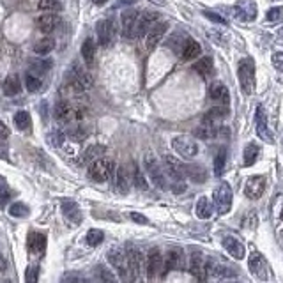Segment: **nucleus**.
I'll return each mask as SVG.
<instances>
[{
	"label": "nucleus",
	"instance_id": "f257e3e1",
	"mask_svg": "<svg viewBox=\"0 0 283 283\" xmlns=\"http://www.w3.org/2000/svg\"><path fill=\"white\" fill-rule=\"evenodd\" d=\"M106 258H108V262L112 264V267L117 271L120 281L122 283H134L133 274H131V269H129V262H127L126 251L120 250V248H112V250L106 253Z\"/></svg>",
	"mask_w": 283,
	"mask_h": 283
},
{
	"label": "nucleus",
	"instance_id": "f03ea898",
	"mask_svg": "<svg viewBox=\"0 0 283 283\" xmlns=\"http://www.w3.org/2000/svg\"><path fill=\"white\" fill-rule=\"evenodd\" d=\"M127 255V262H129V269L131 274H133L134 283H146L147 278V258L146 255L142 253V250L129 246V250L126 251Z\"/></svg>",
	"mask_w": 283,
	"mask_h": 283
},
{
	"label": "nucleus",
	"instance_id": "7ed1b4c3",
	"mask_svg": "<svg viewBox=\"0 0 283 283\" xmlns=\"http://www.w3.org/2000/svg\"><path fill=\"white\" fill-rule=\"evenodd\" d=\"M237 76L241 89L246 96H251L255 90V66L251 59H242L237 64Z\"/></svg>",
	"mask_w": 283,
	"mask_h": 283
},
{
	"label": "nucleus",
	"instance_id": "20e7f679",
	"mask_svg": "<svg viewBox=\"0 0 283 283\" xmlns=\"http://www.w3.org/2000/svg\"><path fill=\"white\" fill-rule=\"evenodd\" d=\"M115 174V163L108 158H99L89 165V177L94 183H104Z\"/></svg>",
	"mask_w": 283,
	"mask_h": 283
},
{
	"label": "nucleus",
	"instance_id": "39448f33",
	"mask_svg": "<svg viewBox=\"0 0 283 283\" xmlns=\"http://www.w3.org/2000/svg\"><path fill=\"white\" fill-rule=\"evenodd\" d=\"M144 167L146 172L149 175V179L153 181V184L160 190H167L168 183H167V174L163 170V165H160V161L154 158V154H146L144 158Z\"/></svg>",
	"mask_w": 283,
	"mask_h": 283
},
{
	"label": "nucleus",
	"instance_id": "423d86ee",
	"mask_svg": "<svg viewBox=\"0 0 283 283\" xmlns=\"http://www.w3.org/2000/svg\"><path fill=\"white\" fill-rule=\"evenodd\" d=\"M96 34H97V43L103 48H110L117 38V27L112 18L99 20L96 25Z\"/></svg>",
	"mask_w": 283,
	"mask_h": 283
},
{
	"label": "nucleus",
	"instance_id": "0eeeda50",
	"mask_svg": "<svg viewBox=\"0 0 283 283\" xmlns=\"http://www.w3.org/2000/svg\"><path fill=\"white\" fill-rule=\"evenodd\" d=\"M232 188L228 183H220L214 188V193H212V200H214V207L218 209L220 214H227L232 207Z\"/></svg>",
	"mask_w": 283,
	"mask_h": 283
},
{
	"label": "nucleus",
	"instance_id": "6e6552de",
	"mask_svg": "<svg viewBox=\"0 0 283 283\" xmlns=\"http://www.w3.org/2000/svg\"><path fill=\"white\" fill-rule=\"evenodd\" d=\"M172 147H174V151L179 154V156L186 158V160H191V158H195L198 154V144L191 136H186V134L174 136Z\"/></svg>",
	"mask_w": 283,
	"mask_h": 283
},
{
	"label": "nucleus",
	"instance_id": "1a4fd4ad",
	"mask_svg": "<svg viewBox=\"0 0 283 283\" xmlns=\"http://www.w3.org/2000/svg\"><path fill=\"white\" fill-rule=\"evenodd\" d=\"M163 170L167 174V177H170L174 183H184V177H186L184 163H181L177 158L170 156V154L163 156Z\"/></svg>",
	"mask_w": 283,
	"mask_h": 283
},
{
	"label": "nucleus",
	"instance_id": "9d476101",
	"mask_svg": "<svg viewBox=\"0 0 283 283\" xmlns=\"http://www.w3.org/2000/svg\"><path fill=\"white\" fill-rule=\"evenodd\" d=\"M265 186H267V181H265L264 175H251L244 184L246 198H250V200H258V198L264 195Z\"/></svg>",
	"mask_w": 283,
	"mask_h": 283
},
{
	"label": "nucleus",
	"instance_id": "9b49d317",
	"mask_svg": "<svg viewBox=\"0 0 283 283\" xmlns=\"http://www.w3.org/2000/svg\"><path fill=\"white\" fill-rule=\"evenodd\" d=\"M138 16H140V13L136 9H126L120 15V29H122V36L126 39H131L136 36Z\"/></svg>",
	"mask_w": 283,
	"mask_h": 283
},
{
	"label": "nucleus",
	"instance_id": "f8f14e48",
	"mask_svg": "<svg viewBox=\"0 0 283 283\" xmlns=\"http://www.w3.org/2000/svg\"><path fill=\"white\" fill-rule=\"evenodd\" d=\"M248 269L250 272L258 279H267L269 271H267V262H265L264 255H260L258 251H251L250 258H248Z\"/></svg>",
	"mask_w": 283,
	"mask_h": 283
},
{
	"label": "nucleus",
	"instance_id": "ddd939ff",
	"mask_svg": "<svg viewBox=\"0 0 283 283\" xmlns=\"http://www.w3.org/2000/svg\"><path fill=\"white\" fill-rule=\"evenodd\" d=\"M235 18L242 20V22H253L257 18V4L255 0H237V4L234 6Z\"/></svg>",
	"mask_w": 283,
	"mask_h": 283
},
{
	"label": "nucleus",
	"instance_id": "4468645a",
	"mask_svg": "<svg viewBox=\"0 0 283 283\" xmlns=\"http://www.w3.org/2000/svg\"><path fill=\"white\" fill-rule=\"evenodd\" d=\"M165 267V257L158 248H153L147 255V278H156Z\"/></svg>",
	"mask_w": 283,
	"mask_h": 283
},
{
	"label": "nucleus",
	"instance_id": "2eb2a0df",
	"mask_svg": "<svg viewBox=\"0 0 283 283\" xmlns=\"http://www.w3.org/2000/svg\"><path fill=\"white\" fill-rule=\"evenodd\" d=\"M255 122H257V134L262 138L264 142L267 144H272L274 138H272V133L269 129V124H267V117H265V110L262 104L257 106V113H255Z\"/></svg>",
	"mask_w": 283,
	"mask_h": 283
},
{
	"label": "nucleus",
	"instance_id": "dca6fc26",
	"mask_svg": "<svg viewBox=\"0 0 283 283\" xmlns=\"http://www.w3.org/2000/svg\"><path fill=\"white\" fill-rule=\"evenodd\" d=\"M205 272H207L209 278L212 279H220V278H230L235 272L232 269H228L225 264H220L214 258H205Z\"/></svg>",
	"mask_w": 283,
	"mask_h": 283
},
{
	"label": "nucleus",
	"instance_id": "f3484780",
	"mask_svg": "<svg viewBox=\"0 0 283 283\" xmlns=\"http://www.w3.org/2000/svg\"><path fill=\"white\" fill-rule=\"evenodd\" d=\"M53 117H55L59 122H71L73 119H76V106H73L69 101L60 99L59 103H55Z\"/></svg>",
	"mask_w": 283,
	"mask_h": 283
},
{
	"label": "nucleus",
	"instance_id": "a211bd4d",
	"mask_svg": "<svg viewBox=\"0 0 283 283\" xmlns=\"http://www.w3.org/2000/svg\"><path fill=\"white\" fill-rule=\"evenodd\" d=\"M167 30H168V23L160 22V23H156V25H154L153 29L149 30V32H147V36H146V46H147V50H149V52L156 50V46L160 45L161 39L165 38Z\"/></svg>",
	"mask_w": 283,
	"mask_h": 283
},
{
	"label": "nucleus",
	"instance_id": "6ab92c4d",
	"mask_svg": "<svg viewBox=\"0 0 283 283\" xmlns=\"http://www.w3.org/2000/svg\"><path fill=\"white\" fill-rule=\"evenodd\" d=\"M158 18H160V15L154 13V11H144L142 13V15L138 16V25H136V36L138 38L147 36V32H149V30L158 23Z\"/></svg>",
	"mask_w": 283,
	"mask_h": 283
},
{
	"label": "nucleus",
	"instance_id": "aec40b11",
	"mask_svg": "<svg viewBox=\"0 0 283 283\" xmlns=\"http://www.w3.org/2000/svg\"><path fill=\"white\" fill-rule=\"evenodd\" d=\"M186 264V257L181 248H170L165 255V271H172V269H183Z\"/></svg>",
	"mask_w": 283,
	"mask_h": 283
},
{
	"label": "nucleus",
	"instance_id": "412c9836",
	"mask_svg": "<svg viewBox=\"0 0 283 283\" xmlns=\"http://www.w3.org/2000/svg\"><path fill=\"white\" fill-rule=\"evenodd\" d=\"M190 272L198 279V281H204L207 278V272H205V257L200 251H193L190 257Z\"/></svg>",
	"mask_w": 283,
	"mask_h": 283
},
{
	"label": "nucleus",
	"instance_id": "4be33fe9",
	"mask_svg": "<svg viewBox=\"0 0 283 283\" xmlns=\"http://www.w3.org/2000/svg\"><path fill=\"white\" fill-rule=\"evenodd\" d=\"M27 242H29V251L32 255H36V257H41V255H45L46 244H48L45 234H41V232H30L29 241H27Z\"/></svg>",
	"mask_w": 283,
	"mask_h": 283
},
{
	"label": "nucleus",
	"instance_id": "5701e85b",
	"mask_svg": "<svg viewBox=\"0 0 283 283\" xmlns=\"http://www.w3.org/2000/svg\"><path fill=\"white\" fill-rule=\"evenodd\" d=\"M221 242H223V248L227 250V253L230 255L232 258H235V260H241V258H244V255H246L244 244H242L239 239L232 237V235H225Z\"/></svg>",
	"mask_w": 283,
	"mask_h": 283
},
{
	"label": "nucleus",
	"instance_id": "b1692460",
	"mask_svg": "<svg viewBox=\"0 0 283 283\" xmlns=\"http://www.w3.org/2000/svg\"><path fill=\"white\" fill-rule=\"evenodd\" d=\"M59 23H60V18L57 16V13H43V15L38 16V20H36V27L45 34L53 32V30L59 27Z\"/></svg>",
	"mask_w": 283,
	"mask_h": 283
},
{
	"label": "nucleus",
	"instance_id": "393cba45",
	"mask_svg": "<svg viewBox=\"0 0 283 283\" xmlns=\"http://www.w3.org/2000/svg\"><path fill=\"white\" fill-rule=\"evenodd\" d=\"M209 96H211L212 101L220 103V106H227L228 101H230L228 89L225 87V83H221V82H214L211 87H209Z\"/></svg>",
	"mask_w": 283,
	"mask_h": 283
},
{
	"label": "nucleus",
	"instance_id": "a878e982",
	"mask_svg": "<svg viewBox=\"0 0 283 283\" xmlns=\"http://www.w3.org/2000/svg\"><path fill=\"white\" fill-rule=\"evenodd\" d=\"M113 177H115V190L119 191V193L126 195L127 191H129V186H131V174L127 172V168L126 167L115 168Z\"/></svg>",
	"mask_w": 283,
	"mask_h": 283
},
{
	"label": "nucleus",
	"instance_id": "bb28decb",
	"mask_svg": "<svg viewBox=\"0 0 283 283\" xmlns=\"http://www.w3.org/2000/svg\"><path fill=\"white\" fill-rule=\"evenodd\" d=\"M202 53V46L198 41H195V39H186L183 45V50H181V57H183V60H186V62H190V60H195L198 59Z\"/></svg>",
	"mask_w": 283,
	"mask_h": 283
},
{
	"label": "nucleus",
	"instance_id": "cd10ccee",
	"mask_svg": "<svg viewBox=\"0 0 283 283\" xmlns=\"http://www.w3.org/2000/svg\"><path fill=\"white\" fill-rule=\"evenodd\" d=\"M53 67V60L52 59H36L30 62L29 66V75H34L41 78L43 75H46L50 69Z\"/></svg>",
	"mask_w": 283,
	"mask_h": 283
},
{
	"label": "nucleus",
	"instance_id": "c85d7f7f",
	"mask_svg": "<svg viewBox=\"0 0 283 283\" xmlns=\"http://www.w3.org/2000/svg\"><path fill=\"white\" fill-rule=\"evenodd\" d=\"M2 92H4V96H8V97L18 96V94L22 92V80H20V76L16 75V73L9 75L8 78L4 80V87H2Z\"/></svg>",
	"mask_w": 283,
	"mask_h": 283
},
{
	"label": "nucleus",
	"instance_id": "c756f323",
	"mask_svg": "<svg viewBox=\"0 0 283 283\" xmlns=\"http://www.w3.org/2000/svg\"><path fill=\"white\" fill-rule=\"evenodd\" d=\"M184 174L195 184H202L207 179V172H205V168L202 165H184Z\"/></svg>",
	"mask_w": 283,
	"mask_h": 283
},
{
	"label": "nucleus",
	"instance_id": "7c9ffc66",
	"mask_svg": "<svg viewBox=\"0 0 283 283\" xmlns=\"http://www.w3.org/2000/svg\"><path fill=\"white\" fill-rule=\"evenodd\" d=\"M60 209H62V214L71 223H80L82 221V212H80V207L76 202H62Z\"/></svg>",
	"mask_w": 283,
	"mask_h": 283
},
{
	"label": "nucleus",
	"instance_id": "2f4dec72",
	"mask_svg": "<svg viewBox=\"0 0 283 283\" xmlns=\"http://www.w3.org/2000/svg\"><path fill=\"white\" fill-rule=\"evenodd\" d=\"M131 183H133L134 188L140 191L149 190V183H147L146 175H144V172L138 168V165H134V163H131Z\"/></svg>",
	"mask_w": 283,
	"mask_h": 283
},
{
	"label": "nucleus",
	"instance_id": "473e14b6",
	"mask_svg": "<svg viewBox=\"0 0 283 283\" xmlns=\"http://www.w3.org/2000/svg\"><path fill=\"white\" fill-rule=\"evenodd\" d=\"M195 211H197V216L200 218V220H207V218L212 216V212H214V204H212L207 197H202L200 200L197 202Z\"/></svg>",
	"mask_w": 283,
	"mask_h": 283
},
{
	"label": "nucleus",
	"instance_id": "72a5a7b5",
	"mask_svg": "<svg viewBox=\"0 0 283 283\" xmlns=\"http://www.w3.org/2000/svg\"><path fill=\"white\" fill-rule=\"evenodd\" d=\"M55 50V39L52 36H45L43 39H39L34 46V53H38V55L46 57L48 53H52Z\"/></svg>",
	"mask_w": 283,
	"mask_h": 283
},
{
	"label": "nucleus",
	"instance_id": "f704fd0d",
	"mask_svg": "<svg viewBox=\"0 0 283 283\" xmlns=\"http://www.w3.org/2000/svg\"><path fill=\"white\" fill-rule=\"evenodd\" d=\"M228 115V110L227 106H214V108H211L207 113L204 115V122H209V124H214L216 126V122H220V120H223L225 117Z\"/></svg>",
	"mask_w": 283,
	"mask_h": 283
},
{
	"label": "nucleus",
	"instance_id": "c9c22d12",
	"mask_svg": "<svg viewBox=\"0 0 283 283\" xmlns=\"http://www.w3.org/2000/svg\"><path fill=\"white\" fill-rule=\"evenodd\" d=\"M218 127L214 126V124H209V122H204L202 120L200 126L195 129V136L202 138V140H211V138H216L218 136Z\"/></svg>",
	"mask_w": 283,
	"mask_h": 283
},
{
	"label": "nucleus",
	"instance_id": "e433bc0d",
	"mask_svg": "<svg viewBox=\"0 0 283 283\" xmlns=\"http://www.w3.org/2000/svg\"><path fill=\"white\" fill-rule=\"evenodd\" d=\"M96 50H97V46H96V41H94L92 38H87L85 41H83V45H82V57H83V60H85L87 64H94V59H96Z\"/></svg>",
	"mask_w": 283,
	"mask_h": 283
},
{
	"label": "nucleus",
	"instance_id": "4c0bfd02",
	"mask_svg": "<svg viewBox=\"0 0 283 283\" xmlns=\"http://www.w3.org/2000/svg\"><path fill=\"white\" fill-rule=\"evenodd\" d=\"M96 278L99 279V283H119L112 271H110L108 265L97 264L96 265Z\"/></svg>",
	"mask_w": 283,
	"mask_h": 283
},
{
	"label": "nucleus",
	"instance_id": "58836bf2",
	"mask_svg": "<svg viewBox=\"0 0 283 283\" xmlns=\"http://www.w3.org/2000/svg\"><path fill=\"white\" fill-rule=\"evenodd\" d=\"M193 69L197 71L200 76H209L212 73V69H214L212 59L211 57H202L200 60H197V62L193 64Z\"/></svg>",
	"mask_w": 283,
	"mask_h": 283
},
{
	"label": "nucleus",
	"instance_id": "ea45409f",
	"mask_svg": "<svg viewBox=\"0 0 283 283\" xmlns=\"http://www.w3.org/2000/svg\"><path fill=\"white\" fill-rule=\"evenodd\" d=\"M104 147L103 146H90L89 149L83 153V156H82V161L83 163H92V161H96V160H99V158H103V154H104Z\"/></svg>",
	"mask_w": 283,
	"mask_h": 283
},
{
	"label": "nucleus",
	"instance_id": "a19ab883",
	"mask_svg": "<svg viewBox=\"0 0 283 283\" xmlns=\"http://www.w3.org/2000/svg\"><path fill=\"white\" fill-rule=\"evenodd\" d=\"M258 146L257 144H248L244 149V154H242V160H244V167H251V165H255V161H257L258 158Z\"/></svg>",
	"mask_w": 283,
	"mask_h": 283
},
{
	"label": "nucleus",
	"instance_id": "79ce46f5",
	"mask_svg": "<svg viewBox=\"0 0 283 283\" xmlns=\"http://www.w3.org/2000/svg\"><path fill=\"white\" fill-rule=\"evenodd\" d=\"M30 124H32V119H30L29 112H25V110H20V112L15 113V126L18 127V129H22V131L29 129Z\"/></svg>",
	"mask_w": 283,
	"mask_h": 283
},
{
	"label": "nucleus",
	"instance_id": "37998d69",
	"mask_svg": "<svg viewBox=\"0 0 283 283\" xmlns=\"http://www.w3.org/2000/svg\"><path fill=\"white\" fill-rule=\"evenodd\" d=\"M38 8L43 13H59L64 6L60 4V0H38Z\"/></svg>",
	"mask_w": 283,
	"mask_h": 283
},
{
	"label": "nucleus",
	"instance_id": "c03bdc74",
	"mask_svg": "<svg viewBox=\"0 0 283 283\" xmlns=\"http://www.w3.org/2000/svg\"><path fill=\"white\" fill-rule=\"evenodd\" d=\"M225 165H227V149H220L216 156H214V174H216L218 177L223 174Z\"/></svg>",
	"mask_w": 283,
	"mask_h": 283
},
{
	"label": "nucleus",
	"instance_id": "a18cd8bd",
	"mask_svg": "<svg viewBox=\"0 0 283 283\" xmlns=\"http://www.w3.org/2000/svg\"><path fill=\"white\" fill-rule=\"evenodd\" d=\"M25 87H27V90H29L30 94H36V92H39V90L43 89V82H41V78H38V76L27 75L25 76Z\"/></svg>",
	"mask_w": 283,
	"mask_h": 283
},
{
	"label": "nucleus",
	"instance_id": "49530a36",
	"mask_svg": "<svg viewBox=\"0 0 283 283\" xmlns=\"http://www.w3.org/2000/svg\"><path fill=\"white\" fill-rule=\"evenodd\" d=\"M85 239H87V244H89V246H97V244H101V242H103L104 232L99 230V228H92V230L87 232Z\"/></svg>",
	"mask_w": 283,
	"mask_h": 283
},
{
	"label": "nucleus",
	"instance_id": "de8ad7c7",
	"mask_svg": "<svg viewBox=\"0 0 283 283\" xmlns=\"http://www.w3.org/2000/svg\"><path fill=\"white\" fill-rule=\"evenodd\" d=\"M9 214L15 218H25L27 214H29V207H27V204H23V202H15V204H11V207H9Z\"/></svg>",
	"mask_w": 283,
	"mask_h": 283
},
{
	"label": "nucleus",
	"instance_id": "09e8293b",
	"mask_svg": "<svg viewBox=\"0 0 283 283\" xmlns=\"http://www.w3.org/2000/svg\"><path fill=\"white\" fill-rule=\"evenodd\" d=\"M64 140H66V134H64L62 131H52V133L48 134V142L53 147H62Z\"/></svg>",
	"mask_w": 283,
	"mask_h": 283
},
{
	"label": "nucleus",
	"instance_id": "8fccbe9b",
	"mask_svg": "<svg viewBox=\"0 0 283 283\" xmlns=\"http://www.w3.org/2000/svg\"><path fill=\"white\" fill-rule=\"evenodd\" d=\"M272 211H274L276 223H279V221L283 220V195H279V197L274 198V207H272Z\"/></svg>",
	"mask_w": 283,
	"mask_h": 283
},
{
	"label": "nucleus",
	"instance_id": "3c124183",
	"mask_svg": "<svg viewBox=\"0 0 283 283\" xmlns=\"http://www.w3.org/2000/svg\"><path fill=\"white\" fill-rule=\"evenodd\" d=\"M38 278H39V267L38 265H30V267H27L25 283H38Z\"/></svg>",
	"mask_w": 283,
	"mask_h": 283
},
{
	"label": "nucleus",
	"instance_id": "603ef678",
	"mask_svg": "<svg viewBox=\"0 0 283 283\" xmlns=\"http://www.w3.org/2000/svg\"><path fill=\"white\" fill-rule=\"evenodd\" d=\"M283 16V8H272L267 11V22L274 23V22H279Z\"/></svg>",
	"mask_w": 283,
	"mask_h": 283
},
{
	"label": "nucleus",
	"instance_id": "864d4df0",
	"mask_svg": "<svg viewBox=\"0 0 283 283\" xmlns=\"http://www.w3.org/2000/svg\"><path fill=\"white\" fill-rule=\"evenodd\" d=\"M272 66H274L276 71L281 73L283 71V52H276L274 55H272Z\"/></svg>",
	"mask_w": 283,
	"mask_h": 283
},
{
	"label": "nucleus",
	"instance_id": "5fc2aeb1",
	"mask_svg": "<svg viewBox=\"0 0 283 283\" xmlns=\"http://www.w3.org/2000/svg\"><path fill=\"white\" fill-rule=\"evenodd\" d=\"M60 283H82V278L75 272H66L60 279Z\"/></svg>",
	"mask_w": 283,
	"mask_h": 283
},
{
	"label": "nucleus",
	"instance_id": "6e6d98bb",
	"mask_svg": "<svg viewBox=\"0 0 283 283\" xmlns=\"http://www.w3.org/2000/svg\"><path fill=\"white\" fill-rule=\"evenodd\" d=\"M129 218L134 221V223H140V225H147V223H149V220H147L144 214H140V212H129Z\"/></svg>",
	"mask_w": 283,
	"mask_h": 283
},
{
	"label": "nucleus",
	"instance_id": "4d7b16f0",
	"mask_svg": "<svg viewBox=\"0 0 283 283\" xmlns=\"http://www.w3.org/2000/svg\"><path fill=\"white\" fill-rule=\"evenodd\" d=\"M9 136H11V129L4 120H0V140H8Z\"/></svg>",
	"mask_w": 283,
	"mask_h": 283
},
{
	"label": "nucleus",
	"instance_id": "13d9d810",
	"mask_svg": "<svg viewBox=\"0 0 283 283\" xmlns=\"http://www.w3.org/2000/svg\"><path fill=\"white\" fill-rule=\"evenodd\" d=\"M71 138H73V140H83V138L87 136V133H85V129H82V127H76V129H73L71 131Z\"/></svg>",
	"mask_w": 283,
	"mask_h": 283
},
{
	"label": "nucleus",
	"instance_id": "bf43d9fd",
	"mask_svg": "<svg viewBox=\"0 0 283 283\" xmlns=\"http://www.w3.org/2000/svg\"><path fill=\"white\" fill-rule=\"evenodd\" d=\"M9 198H11V193L8 190H0V207H4L9 202Z\"/></svg>",
	"mask_w": 283,
	"mask_h": 283
},
{
	"label": "nucleus",
	"instance_id": "052dcab7",
	"mask_svg": "<svg viewBox=\"0 0 283 283\" xmlns=\"http://www.w3.org/2000/svg\"><path fill=\"white\" fill-rule=\"evenodd\" d=\"M205 16H207L209 20H212V22H216V23H225V20L221 18V16H218V15H214V13H211V11H205L204 13Z\"/></svg>",
	"mask_w": 283,
	"mask_h": 283
},
{
	"label": "nucleus",
	"instance_id": "680f3d73",
	"mask_svg": "<svg viewBox=\"0 0 283 283\" xmlns=\"http://www.w3.org/2000/svg\"><path fill=\"white\" fill-rule=\"evenodd\" d=\"M184 190H186V184L184 183H174L172 184V191H174V193L179 195V193H183Z\"/></svg>",
	"mask_w": 283,
	"mask_h": 283
},
{
	"label": "nucleus",
	"instance_id": "e2e57ef3",
	"mask_svg": "<svg viewBox=\"0 0 283 283\" xmlns=\"http://www.w3.org/2000/svg\"><path fill=\"white\" fill-rule=\"evenodd\" d=\"M6 269H8V262H6V258L0 255V272H4Z\"/></svg>",
	"mask_w": 283,
	"mask_h": 283
},
{
	"label": "nucleus",
	"instance_id": "0e129e2a",
	"mask_svg": "<svg viewBox=\"0 0 283 283\" xmlns=\"http://www.w3.org/2000/svg\"><path fill=\"white\" fill-rule=\"evenodd\" d=\"M147 2H151V4H154V6H160V8L167 6V0H147Z\"/></svg>",
	"mask_w": 283,
	"mask_h": 283
},
{
	"label": "nucleus",
	"instance_id": "69168bd1",
	"mask_svg": "<svg viewBox=\"0 0 283 283\" xmlns=\"http://www.w3.org/2000/svg\"><path fill=\"white\" fill-rule=\"evenodd\" d=\"M92 2H94L96 6H103L104 2H106V0H92Z\"/></svg>",
	"mask_w": 283,
	"mask_h": 283
},
{
	"label": "nucleus",
	"instance_id": "338daca9",
	"mask_svg": "<svg viewBox=\"0 0 283 283\" xmlns=\"http://www.w3.org/2000/svg\"><path fill=\"white\" fill-rule=\"evenodd\" d=\"M278 36H279V39H281V41H283V29H281V30H279V32H278Z\"/></svg>",
	"mask_w": 283,
	"mask_h": 283
},
{
	"label": "nucleus",
	"instance_id": "774afa93",
	"mask_svg": "<svg viewBox=\"0 0 283 283\" xmlns=\"http://www.w3.org/2000/svg\"><path fill=\"white\" fill-rule=\"evenodd\" d=\"M82 283H94L92 279H82Z\"/></svg>",
	"mask_w": 283,
	"mask_h": 283
}]
</instances>
